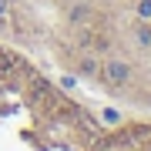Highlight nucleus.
I'll list each match as a JSON object with an SVG mask.
<instances>
[{
    "label": "nucleus",
    "mask_w": 151,
    "mask_h": 151,
    "mask_svg": "<svg viewBox=\"0 0 151 151\" xmlns=\"http://www.w3.org/2000/svg\"><path fill=\"white\" fill-rule=\"evenodd\" d=\"M4 10H7V0H0V14H4Z\"/></svg>",
    "instance_id": "6"
},
{
    "label": "nucleus",
    "mask_w": 151,
    "mask_h": 151,
    "mask_svg": "<svg viewBox=\"0 0 151 151\" xmlns=\"http://www.w3.org/2000/svg\"><path fill=\"white\" fill-rule=\"evenodd\" d=\"M74 84H77V77H70V74L60 77V87H74Z\"/></svg>",
    "instance_id": "4"
},
{
    "label": "nucleus",
    "mask_w": 151,
    "mask_h": 151,
    "mask_svg": "<svg viewBox=\"0 0 151 151\" xmlns=\"http://www.w3.org/2000/svg\"><path fill=\"white\" fill-rule=\"evenodd\" d=\"M128 77H131V67L124 64V60H108V64H104V81H108V84L121 87Z\"/></svg>",
    "instance_id": "1"
},
{
    "label": "nucleus",
    "mask_w": 151,
    "mask_h": 151,
    "mask_svg": "<svg viewBox=\"0 0 151 151\" xmlns=\"http://www.w3.org/2000/svg\"><path fill=\"white\" fill-rule=\"evenodd\" d=\"M101 118H104V124H118V121H121V114L114 111V108H104V114H101Z\"/></svg>",
    "instance_id": "3"
},
{
    "label": "nucleus",
    "mask_w": 151,
    "mask_h": 151,
    "mask_svg": "<svg viewBox=\"0 0 151 151\" xmlns=\"http://www.w3.org/2000/svg\"><path fill=\"white\" fill-rule=\"evenodd\" d=\"M138 40H141V44H148V47H151V30H138Z\"/></svg>",
    "instance_id": "5"
},
{
    "label": "nucleus",
    "mask_w": 151,
    "mask_h": 151,
    "mask_svg": "<svg viewBox=\"0 0 151 151\" xmlns=\"http://www.w3.org/2000/svg\"><path fill=\"white\" fill-rule=\"evenodd\" d=\"M138 17L141 20H151V0H141L138 4Z\"/></svg>",
    "instance_id": "2"
}]
</instances>
